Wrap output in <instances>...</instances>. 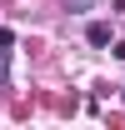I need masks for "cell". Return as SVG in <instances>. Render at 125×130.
Listing matches in <instances>:
<instances>
[{"label": "cell", "instance_id": "1", "mask_svg": "<svg viewBox=\"0 0 125 130\" xmlns=\"http://www.w3.org/2000/svg\"><path fill=\"white\" fill-rule=\"evenodd\" d=\"M85 40H90V45H110V25H105V20H95L90 30H85Z\"/></svg>", "mask_w": 125, "mask_h": 130}, {"label": "cell", "instance_id": "2", "mask_svg": "<svg viewBox=\"0 0 125 130\" xmlns=\"http://www.w3.org/2000/svg\"><path fill=\"white\" fill-rule=\"evenodd\" d=\"M10 45H15V35L0 30V85H5V60H10Z\"/></svg>", "mask_w": 125, "mask_h": 130}]
</instances>
